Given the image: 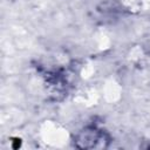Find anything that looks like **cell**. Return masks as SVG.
<instances>
[{"label": "cell", "instance_id": "obj_1", "mask_svg": "<svg viewBox=\"0 0 150 150\" xmlns=\"http://www.w3.org/2000/svg\"><path fill=\"white\" fill-rule=\"evenodd\" d=\"M110 142L108 132L96 125H88L74 137V145L79 149H103Z\"/></svg>", "mask_w": 150, "mask_h": 150}]
</instances>
